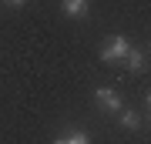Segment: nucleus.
<instances>
[{"label": "nucleus", "mask_w": 151, "mask_h": 144, "mask_svg": "<svg viewBox=\"0 0 151 144\" xmlns=\"http://www.w3.org/2000/svg\"><path fill=\"white\" fill-rule=\"evenodd\" d=\"M128 47H131V40L124 37V34H114V37H108L101 44V54H97V57H101L104 64H118L124 54H128Z\"/></svg>", "instance_id": "1"}, {"label": "nucleus", "mask_w": 151, "mask_h": 144, "mask_svg": "<svg viewBox=\"0 0 151 144\" xmlns=\"http://www.w3.org/2000/svg\"><path fill=\"white\" fill-rule=\"evenodd\" d=\"M94 104L101 107V114H118L124 107V97L114 91V87H97L94 91Z\"/></svg>", "instance_id": "2"}, {"label": "nucleus", "mask_w": 151, "mask_h": 144, "mask_svg": "<svg viewBox=\"0 0 151 144\" xmlns=\"http://www.w3.org/2000/svg\"><path fill=\"white\" fill-rule=\"evenodd\" d=\"M121 64L128 67V74H145L148 70V54L141 47H128V54L121 57Z\"/></svg>", "instance_id": "3"}, {"label": "nucleus", "mask_w": 151, "mask_h": 144, "mask_svg": "<svg viewBox=\"0 0 151 144\" xmlns=\"http://www.w3.org/2000/svg\"><path fill=\"white\" fill-rule=\"evenodd\" d=\"M118 121H121V128H124V131H141V124H145V114L134 111V107H121V111H118Z\"/></svg>", "instance_id": "4"}, {"label": "nucleus", "mask_w": 151, "mask_h": 144, "mask_svg": "<svg viewBox=\"0 0 151 144\" xmlns=\"http://www.w3.org/2000/svg\"><path fill=\"white\" fill-rule=\"evenodd\" d=\"M60 10L67 17H84L91 10V0H60Z\"/></svg>", "instance_id": "5"}, {"label": "nucleus", "mask_w": 151, "mask_h": 144, "mask_svg": "<svg viewBox=\"0 0 151 144\" xmlns=\"http://www.w3.org/2000/svg\"><path fill=\"white\" fill-rule=\"evenodd\" d=\"M60 144H91V134H87L84 128H67L64 138H60Z\"/></svg>", "instance_id": "6"}, {"label": "nucleus", "mask_w": 151, "mask_h": 144, "mask_svg": "<svg viewBox=\"0 0 151 144\" xmlns=\"http://www.w3.org/2000/svg\"><path fill=\"white\" fill-rule=\"evenodd\" d=\"M4 4H10V7H24L27 0H4Z\"/></svg>", "instance_id": "7"}, {"label": "nucleus", "mask_w": 151, "mask_h": 144, "mask_svg": "<svg viewBox=\"0 0 151 144\" xmlns=\"http://www.w3.org/2000/svg\"><path fill=\"white\" fill-rule=\"evenodd\" d=\"M54 144H60V141H54Z\"/></svg>", "instance_id": "8"}]
</instances>
